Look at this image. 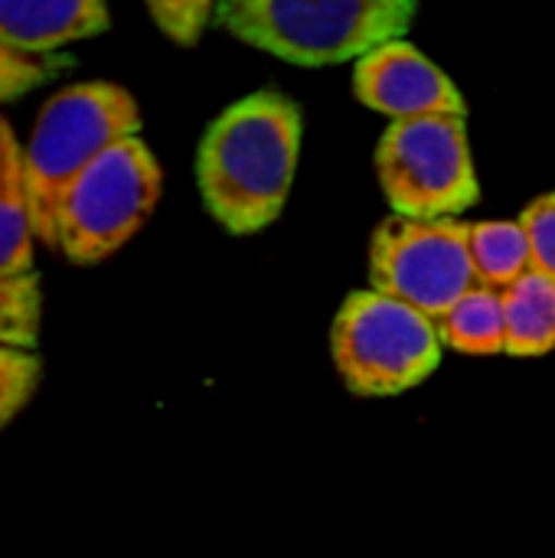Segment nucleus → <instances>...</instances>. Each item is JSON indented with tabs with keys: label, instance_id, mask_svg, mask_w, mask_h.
Wrapping results in <instances>:
<instances>
[{
	"label": "nucleus",
	"instance_id": "7",
	"mask_svg": "<svg viewBox=\"0 0 555 558\" xmlns=\"http://www.w3.org/2000/svg\"><path fill=\"white\" fill-rule=\"evenodd\" d=\"M370 288L438 320L468 291L481 288L468 226L458 219H386L370 239Z\"/></svg>",
	"mask_w": 555,
	"mask_h": 558
},
{
	"label": "nucleus",
	"instance_id": "2",
	"mask_svg": "<svg viewBox=\"0 0 555 558\" xmlns=\"http://www.w3.org/2000/svg\"><path fill=\"white\" fill-rule=\"evenodd\" d=\"M137 98L118 82H79L56 92L23 144V190L36 239L56 248L59 206L69 186L114 144L141 137Z\"/></svg>",
	"mask_w": 555,
	"mask_h": 558
},
{
	"label": "nucleus",
	"instance_id": "17",
	"mask_svg": "<svg viewBox=\"0 0 555 558\" xmlns=\"http://www.w3.org/2000/svg\"><path fill=\"white\" fill-rule=\"evenodd\" d=\"M520 226H523L527 242H530L533 271L555 281V193L533 199L520 213Z\"/></svg>",
	"mask_w": 555,
	"mask_h": 558
},
{
	"label": "nucleus",
	"instance_id": "10",
	"mask_svg": "<svg viewBox=\"0 0 555 558\" xmlns=\"http://www.w3.org/2000/svg\"><path fill=\"white\" fill-rule=\"evenodd\" d=\"M507 314V353L510 356H543L555 350V281L527 271L517 284L504 291Z\"/></svg>",
	"mask_w": 555,
	"mask_h": 558
},
{
	"label": "nucleus",
	"instance_id": "18",
	"mask_svg": "<svg viewBox=\"0 0 555 558\" xmlns=\"http://www.w3.org/2000/svg\"><path fill=\"white\" fill-rule=\"evenodd\" d=\"M147 13L154 16L157 29L170 36L173 43L193 46L209 23H216V7L203 0H186V3H150Z\"/></svg>",
	"mask_w": 555,
	"mask_h": 558
},
{
	"label": "nucleus",
	"instance_id": "15",
	"mask_svg": "<svg viewBox=\"0 0 555 558\" xmlns=\"http://www.w3.org/2000/svg\"><path fill=\"white\" fill-rule=\"evenodd\" d=\"M43 379V360L36 353L0 347V432L29 405Z\"/></svg>",
	"mask_w": 555,
	"mask_h": 558
},
{
	"label": "nucleus",
	"instance_id": "14",
	"mask_svg": "<svg viewBox=\"0 0 555 558\" xmlns=\"http://www.w3.org/2000/svg\"><path fill=\"white\" fill-rule=\"evenodd\" d=\"M33 245H36V229L29 219V203H26L23 173H20L10 183V190L0 196V275L3 278L36 275Z\"/></svg>",
	"mask_w": 555,
	"mask_h": 558
},
{
	"label": "nucleus",
	"instance_id": "11",
	"mask_svg": "<svg viewBox=\"0 0 555 558\" xmlns=\"http://www.w3.org/2000/svg\"><path fill=\"white\" fill-rule=\"evenodd\" d=\"M438 337L445 347L471 356H494L507 353V314H504V291L474 288L468 291L448 314L435 320Z\"/></svg>",
	"mask_w": 555,
	"mask_h": 558
},
{
	"label": "nucleus",
	"instance_id": "3",
	"mask_svg": "<svg viewBox=\"0 0 555 558\" xmlns=\"http://www.w3.org/2000/svg\"><path fill=\"white\" fill-rule=\"evenodd\" d=\"M415 7L406 0H232L216 23L236 39L294 65H334L406 39Z\"/></svg>",
	"mask_w": 555,
	"mask_h": 558
},
{
	"label": "nucleus",
	"instance_id": "6",
	"mask_svg": "<svg viewBox=\"0 0 555 558\" xmlns=\"http://www.w3.org/2000/svg\"><path fill=\"white\" fill-rule=\"evenodd\" d=\"M376 173L402 219H455L481 199L464 118L393 121L376 144Z\"/></svg>",
	"mask_w": 555,
	"mask_h": 558
},
{
	"label": "nucleus",
	"instance_id": "13",
	"mask_svg": "<svg viewBox=\"0 0 555 558\" xmlns=\"http://www.w3.org/2000/svg\"><path fill=\"white\" fill-rule=\"evenodd\" d=\"M43 333V281L39 275H0V347L36 353Z\"/></svg>",
	"mask_w": 555,
	"mask_h": 558
},
{
	"label": "nucleus",
	"instance_id": "19",
	"mask_svg": "<svg viewBox=\"0 0 555 558\" xmlns=\"http://www.w3.org/2000/svg\"><path fill=\"white\" fill-rule=\"evenodd\" d=\"M23 173V144L16 141L7 118H0V196L10 190V183Z\"/></svg>",
	"mask_w": 555,
	"mask_h": 558
},
{
	"label": "nucleus",
	"instance_id": "4",
	"mask_svg": "<svg viewBox=\"0 0 555 558\" xmlns=\"http://www.w3.org/2000/svg\"><path fill=\"white\" fill-rule=\"evenodd\" d=\"M330 353L353 396L389 399L422 386L442 366L445 343L432 317L366 288L340 304Z\"/></svg>",
	"mask_w": 555,
	"mask_h": 558
},
{
	"label": "nucleus",
	"instance_id": "1",
	"mask_svg": "<svg viewBox=\"0 0 555 558\" xmlns=\"http://www.w3.org/2000/svg\"><path fill=\"white\" fill-rule=\"evenodd\" d=\"M301 108L265 88L232 101L203 134L196 183L209 216L232 235L272 226L291 193L301 154Z\"/></svg>",
	"mask_w": 555,
	"mask_h": 558
},
{
	"label": "nucleus",
	"instance_id": "8",
	"mask_svg": "<svg viewBox=\"0 0 555 558\" xmlns=\"http://www.w3.org/2000/svg\"><path fill=\"white\" fill-rule=\"evenodd\" d=\"M353 92L366 108L393 121L442 114L468 118V101L455 78L406 39L386 43L363 56L353 69Z\"/></svg>",
	"mask_w": 555,
	"mask_h": 558
},
{
	"label": "nucleus",
	"instance_id": "9",
	"mask_svg": "<svg viewBox=\"0 0 555 558\" xmlns=\"http://www.w3.org/2000/svg\"><path fill=\"white\" fill-rule=\"evenodd\" d=\"M111 26L98 0H36L0 3V43L23 56H59V49L92 39Z\"/></svg>",
	"mask_w": 555,
	"mask_h": 558
},
{
	"label": "nucleus",
	"instance_id": "12",
	"mask_svg": "<svg viewBox=\"0 0 555 558\" xmlns=\"http://www.w3.org/2000/svg\"><path fill=\"white\" fill-rule=\"evenodd\" d=\"M468 248H471V265H474L481 288L507 291L527 271H533V255H530V242H527L520 219L517 222L487 219V222L468 226Z\"/></svg>",
	"mask_w": 555,
	"mask_h": 558
},
{
	"label": "nucleus",
	"instance_id": "5",
	"mask_svg": "<svg viewBox=\"0 0 555 558\" xmlns=\"http://www.w3.org/2000/svg\"><path fill=\"white\" fill-rule=\"evenodd\" d=\"M164 193V170L141 141H121L101 154L65 193L56 222V248L72 265H101L150 219Z\"/></svg>",
	"mask_w": 555,
	"mask_h": 558
},
{
	"label": "nucleus",
	"instance_id": "16",
	"mask_svg": "<svg viewBox=\"0 0 555 558\" xmlns=\"http://www.w3.org/2000/svg\"><path fill=\"white\" fill-rule=\"evenodd\" d=\"M69 65L72 62L65 56H23L0 43V105L36 92Z\"/></svg>",
	"mask_w": 555,
	"mask_h": 558
}]
</instances>
